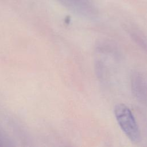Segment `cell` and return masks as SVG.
I'll return each mask as SVG.
<instances>
[{"label":"cell","instance_id":"cell-3","mask_svg":"<svg viewBox=\"0 0 147 147\" xmlns=\"http://www.w3.org/2000/svg\"><path fill=\"white\" fill-rule=\"evenodd\" d=\"M9 138L0 130V146H8L11 145Z\"/></svg>","mask_w":147,"mask_h":147},{"label":"cell","instance_id":"cell-2","mask_svg":"<svg viewBox=\"0 0 147 147\" xmlns=\"http://www.w3.org/2000/svg\"><path fill=\"white\" fill-rule=\"evenodd\" d=\"M131 88L135 97L141 103L147 105V74L135 73L131 79Z\"/></svg>","mask_w":147,"mask_h":147},{"label":"cell","instance_id":"cell-1","mask_svg":"<svg viewBox=\"0 0 147 147\" xmlns=\"http://www.w3.org/2000/svg\"><path fill=\"white\" fill-rule=\"evenodd\" d=\"M114 115L121 129L128 138L133 142H138L141 136L136 120L130 109L120 103L115 106Z\"/></svg>","mask_w":147,"mask_h":147}]
</instances>
